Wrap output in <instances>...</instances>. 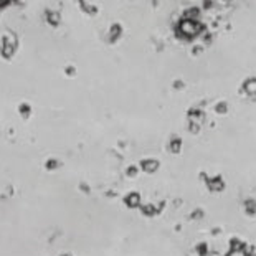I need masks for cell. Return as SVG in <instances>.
I'll return each instance as SVG.
<instances>
[{"label": "cell", "instance_id": "6da1fadb", "mask_svg": "<svg viewBox=\"0 0 256 256\" xmlns=\"http://www.w3.org/2000/svg\"><path fill=\"white\" fill-rule=\"evenodd\" d=\"M180 28H182L183 33H187V35H195L197 31L200 30V25H199V24H194V20H183L182 25H180Z\"/></svg>", "mask_w": 256, "mask_h": 256}, {"label": "cell", "instance_id": "7a4b0ae2", "mask_svg": "<svg viewBox=\"0 0 256 256\" xmlns=\"http://www.w3.org/2000/svg\"><path fill=\"white\" fill-rule=\"evenodd\" d=\"M245 91L248 94H255L256 93V79H250V81H246Z\"/></svg>", "mask_w": 256, "mask_h": 256}, {"label": "cell", "instance_id": "3957f363", "mask_svg": "<svg viewBox=\"0 0 256 256\" xmlns=\"http://www.w3.org/2000/svg\"><path fill=\"white\" fill-rule=\"evenodd\" d=\"M230 256H245V253L243 251H240V250H233Z\"/></svg>", "mask_w": 256, "mask_h": 256}]
</instances>
